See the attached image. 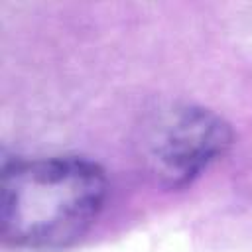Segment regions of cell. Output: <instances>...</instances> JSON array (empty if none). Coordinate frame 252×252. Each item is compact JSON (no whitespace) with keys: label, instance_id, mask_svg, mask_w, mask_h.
I'll return each mask as SVG.
<instances>
[{"label":"cell","instance_id":"cell-2","mask_svg":"<svg viewBox=\"0 0 252 252\" xmlns=\"http://www.w3.org/2000/svg\"><path fill=\"white\" fill-rule=\"evenodd\" d=\"M232 140L230 126L201 106L175 108L154 132L150 165L167 187H183L201 175Z\"/></svg>","mask_w":252,"mask_h":252},{"label":"cell","instance_id":"cell-1","mask_svg":"<svg viewBox=\"0 0 252 252\" xmlns=\"http://www.w3.org/2000/svg\"><path fill=\"white\" fill-rule=\"evenodd\" d=\"M106 195L102 167L87 158L14 159L2 169V240L26 250L71 246L94 224Z\"/></svg>","mask_w":252,"mask_h":252}]
</instances>
